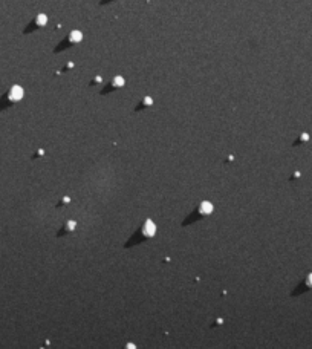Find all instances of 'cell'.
<instances>
[{"instance_id":"cell-1","label":"cell","mask_w":312,"mask_h":349,"mask_svg":"<svg viewBox=\"0 0 312 349\" xmlns=\"http://www.w3.org/2000/svg\"><path fill=\"white\" fill-rule=\"evenodd\" d=\"M23 97H25V89H23L21 86L15 84V86L11 87V90H9V100H12V101H20Z\"/></svg>"},{"instance_id":"cell-5","label":"cell","mask_w":312,"mask_h":349,"mask_svg":"<svg viewBox=\"0 0 312 349\" xmlns=\"http://www.w3.org/2000/svg\"><path fill=\"white\" fill-rule=\"evenodd\" d=\"M307 285L312 286V274H309V277H307Z\"/></svg>"},{"instance_id":"cell-3","label":"cell","mask_w":312,"mask_h":349,"mask_svg":"<svg viewBox=\"0 0 312 349\" xmlns=\"http://www.w3.org/2000/svg\"><path fill=\"white\" fill-rule=\"evenodd\" d=\"M213 210H214V205L211 204V202H208V201H205V202H202L201 204V208H199V212L202 213V215H211L213 213Z\"/></svg>"},{"instance_id":"cell-4","label":"cell","mask_w":312,"mask_h":349,"mask_svg":"<svg viewBox=\"0 0 312 349\" xmlns=\"http://www.w3.org/2000/svg\"><path fill=\"white\" fill-rule=\"evenodd\" d=\"M67 228H69V230H74V228H75V222H74V221H69V222H67Z\"/></svg>"},{"instance_id":"cell-2","label":"cell","mask_w":312,"mask_h":349,"mask_svg":"<svg viewBox=\"0 0 312 349\" xmlns=\"http://www.w3.org/2000/svg\"><path fill=\"white\" fill-rule=\"evenodd\" d=\"M142 233L146 236H149V238L155 236L156 234V224L152 219H147L146 222H144V225H142Z\"/></svg>"}]
</instances>
